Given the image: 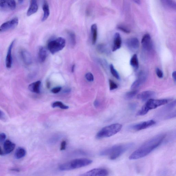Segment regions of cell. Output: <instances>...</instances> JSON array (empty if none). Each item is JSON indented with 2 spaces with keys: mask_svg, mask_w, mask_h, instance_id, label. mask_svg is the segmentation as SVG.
I'll use <instances>...</instances> for the list:
<instances>
[{
  "mask_svg": "<svg viewBox=\"0 0 176 176\" xmlns=\"http://www.w3.org/2000/svg\"><path fill=\"white\" fill-rule=\"evenodd\" d=\"M166 134H160L151 139L133 152L129 159L136 160L145 157L161 144Z\"/></svg>",
  "mask_w": 176,
  "mask_h": 176,
  "instance_id": "1",
  "label": "cell"
},
{
  "mask_svg": "<svg viewBox=\"0 0 176 176\" xmlns=\"http://www.w3.org/2000/svg\"><path fill=\"white\" fill-rule=\"evenodd\" d=\"M133 146L134 144L132 143L115 145L102 150L100 154L101 156H108L110 159L114 160L120 157Z\"/></svg>",
  "mask_w": 176,
  "mask_h": 176,
  "instance_id": "2",
  "label": "cell"
},
{
  "mask_svg": "<svg viewBox=\"0 0 176 176\" xmlns=\"http://www.w3.org/2000/svg\"><path fill=\"white\" fill-rule=\"evenodd\" d=\"M92 163V160L87 158H79L66 162L60 165V170L66 171L86 167Z\"/></svg>",
  "mask_w": 176,
  "mask_h": 176,
  "instance_id": "3",
  "label": "cell"
},
{
  "mask_svg": "<svg viewBox=\"0 0 176 176\" xmlns=\"http://www.w3.org/2000/svg\"><path fill=\"white\" fill-rule=\"evenodd\" d=\"M168 102V100L167 99H151L148 100L137 115L138 116H144L147 114L149 111L167 104Z\"/></svg>",
  "mask_w": 176,
  "mask_h": 176,
  "instance_id": "4",
  "label": "cell"
},
{
  "mask_svg": "<svg viewBox=\"0 0 176 176\" xmlns=\"http://www.w3.org/2000/svg\"><path fill=\"white\" fill-rule=\"evenodd\" d=\"M122 125L114 124L105 127L99 131L96 134L97 139L109 137L116 134L122 130Z\"/></svg>",
  "mask_w": 176,
  "mask_h": 176,
  "instance_id": "5",
  "label": "cell"
},
{
  "mask_svg": "<svg viewBox=\"0 0 176 176\" xmlns=\"http://www.w3.org/2000/svg\"><path fill=\"white\" fill-rule=\"evenodd\" d=\"M65 44V39L62 37H58L50 40L48 43L47 47L51 53L54 54L62 50Z\"/></svg>",
  "mask_w": 176,
  "mask_h": 176,
  "instance_id": "6",
  "label": "cell"
},
{
  "mask_svg": "<svg viewBox=\"0 0 176 176\" xmlns=\"http://www.w3.org/2000/svg\"><path fill=\"white\" fill-rule=\"evenodd\" d=\"M19 20L17 17H15L11 20L3 23L0 27V32H4L14 29L18 25Z\"/></svg>",
  "mask_w": 176,
  "mask_h": 176,
  "instance_id": "7",
  "label": "cell"
},
{
  "mask_svg": "<svg viewBox=\"0 0 176 176\" xmlns=\"http://www.w3.org/2000/svg\"><path fill=\"white\" fill-rule=\"evenodd\" d=\"M142 44L143 48L146 51H151L153 50V42L149 34H146L143 37Z\"/></svg>",
  "mask_w": 176,
  "mask_h": 176,
  "instance_id": "8",
  "label": "cell"
},
{
  "mask_svg": "<svg viewBox=\"0 0 176 176\" xmlns=\"http://www.w3.org/2000/svg\"><path fill=\"white\" fill-rule=\"evenodd\" d=\"M155 121L151 120L146 122L139 123V124L133 125L130 127V128L135 131H139L144 130L156 124Z\"/></svg>",
  "mask_w": 176,
  "mask_h": 176,
  "instance_id": "9",
  "label": "cell"
},
{
  "mask_svg": "<svg viewBox=\"0 0 176 176\" xmlns=\"http://www.w3.org/2000/svg\"><path fill=\"white\" fill-rule=\"evenodd\" d=\"M15 145L14 143L7 140L5 141L3 144V149H1V155L5 156L11 153L15 148Z\"/></svg>",
  "mask_w": 176,
  "mask_h": 176,
  "instance_id": "10",
  "label": "cell"
},
{
  "mask_svg": "<svg viewBox=\"0 0 176 176\" xmlns=\"http://www.w3.org/2000/svg\"><path fill=\"white\" fill-rule=\"evenodd\" d=\"M108 172L107 170L103 169H95L91 170L84 174L83 176H105L108 175Z\"/></svg>",
  "mask_w": 176,
  "mask_h": 176,
  "instance_id": "11",
  "label": "cell"
},
{
  "mask_svg": "<svg viewBox=\"0 0 176 176\" xmlns=\"http://www.w3.org/2000/svg\"><path fill=\"white\" fill-rule=\"evenodd\" d=\"M176 106V99L164 107L156 113V116L158 117H161L170 111Z\"/></svg>",
  "mask_w": 176,
  "mask_h": 176,
  "instance_id": "12",
  "label": "cell"
},
{
  "mask_svg": "<svg viewBox=\"0 0 176 176\" xmlns=\"http://www.w3.org/2000/svg\"><path fill=\"white\" fill-rule=\"evenodd\" d=\"M15 42V40H13L12 42L10 45L6 57V66L8 68H10L12 67L13 64V58L12 55V52L13 45Z\"/></svg>",
  "mask_w": 176,
  "mask_h": 176,
  "instance_id": "13",
  "label": "cell"
},
{
  "mask_svg": "<svg viewBox=\"0 0 176 176\" xmlns=\"http://www.w3.org/2000/svg\"><path fill=\"white\" fill-rule=\"evenodd\" d=\"M155 95V93L154 92L151 91H147L142 92L139 94L137 95V99L142 101L148 100L153 97Z\"/></svg>",
  "mask_w": 176,
  "mask_h": 176,
  "instance_id": "14",
  "label": "cell"
},
{
  "mask_svg": "<svg viewBox=\"0 0 176 176\" xmlns=\"http://www.w3.org/2000/svg\"><path fill=\"white\" fill-rule=\"evenodd\" d=\"M126 44L128 48L132 50H136L139 46V42L136 38H132L127 40Z\"/></svg>",
  "mask_w": 176,
  "mask_h": 176,
  "instance_id": "15",
  "label": "cell"
},
{
  "mask_svg": "<svg viewBox=\"0 0 176 176\" xmlns=\"http://www.w3.org/2000/svg\"><path fill=\"white\" fill-rule=\"evenodd\" d=\"M21 56L23 61L26 65H29L32 63V56L27 51L23 50L21 52Z\"/></svg>",
  "mask_w": 176,
  "mask_h": 176,
  "instance_id": "16",
  "label": "cell"
},
{
  "mask_svg": "<svg viewBox=\"0 0 176 176\" xmlns=\"http://www.w3.org/2000/svg\"><path fill=\"white\" fill-rule=\"evenodd\" d=\"M38 9L37 0H31L30 7L27 11V15L30 16L36 13Z\"/></svg>",
  "mask_w": 176,
  "mask_h": 176,
  "instance_id": "17",
  "label": "cell"
},
{
  "mask_svg": "<svg viewBox=\"0 0 176 176\" xmlns=\"http://www.w3.org/2000/svg\"><path fill=\"white\" fill-rule=\"evenodd\" d=\"M122 38L120 34L119 33H116L114 35L113 51H115L120 49L122 45Z\"/></svg>",
  "mask_w": 176,
  "mask_h": 176,
  "instance_id": "18",
  "label": "cell"
},
{
  "mask_svg": "<svg viewBox=\"0 0 176 176\" xmlns=\"http://www.w3.org/2000/svg\"><path fill=\"white\" fill-rule=\"evenodd\" d=\"M41 85V81H38L30 84L28 86V89L32 93L39 94L40 93Z\"/></svg>",
  "mask_w": 176,
  "mask_h": 176,
  "instance_id": "19",
  "label": "cell"
},
{
  "mask_svg": "<svg viewBox=\"0 0 176 176\" xmlns=\"http://www.w3.org/2000/svg\"><path fill=\"white\" fill-rule=\"evenodd\" d=\"M48 53L46 49L43 46L39 48L38 57L39 61L41 63L44 62L46 59Z\"/></svg>",
  "mask_w": 176,
  "mask_h": 176,
  "instance_id": "20",
  "label": "cell"
},
{
  "mask_svg": "<svg viewBox=\"0 0 176 176\" xmlns=\"http://www.w3.org/2000/svg\"><path fill=\"white\" fill-rule=\"evenodd\" d=\"M43 10L44 11V15L42 18V21H44L46 20L49 16L50 11L48 4L46 1H45L43 6Z\"/></svg>",
  "mask_w": 176,
  "mask_h": 176,
  "instance_id": "21",
  "label": "cell"
},
{
  "mask_svg": "<svg viewBox=\"0 0 176 176\" xmlns=\"http://www.w3.org/2000/svg\"><path fill=\"white\" fill-rule=\"evenodd\" d=\"M91 31L92 36V42L93 44H95L97 38V27L96 24L92 25Z\"/></svg>",
  "mask_w": 176,
  "mask_h": 176,
  "instance_id": "22",
  "label": "cell"
},
{
  "mask_svg": "<svg viewBox=\"0 0 176 176\" xmlns=\"http://www.w3.org/2000/svg\"><path fill=\"white\" fill-rule=\"evenodd\" d=\"M26 151L24 148L19 147L17 149L15 153V156L17 159H21L26 155Z\"/></svg>",
  "mask_w": 176,
  "mask_h": 176,
  "instance_id": "23",
  "label": "cell"
},
{
  "mask_svg": "<svg viewBox=\"0 0 176 176\" xmlns=\"http://www.w3.org/2000/svg\"><path fill=\"white\" fill-rule=\"evenodd\" d=\"M162 2L169 8L176 11V2L173 0H161Z\"/></svg>",
  "mask_w": 176,
  "mask_h": 176,
  "instance_id": "24",
  "label": "cell"
},
{
  "mask_svg": "<svg viewBox=\"0 0 176 176\" xmlns=\"http://www.w3.org/2000/svg\"><path fill=\"white\" fill-rule=\"evenodd\" d=\"M130 64L135 70H137L139 67V64L137 56L136 54H135L131 58L130 61Z\"/></svg>",
  "mask_w": 176,
  "mask_h": 176,
  "instance_id": "25",
  "label": "cell"
},
{
  "mask_svg": "<svg viewBox=\"0 0 176 176\" xmlns=\"http://www.w3.org/2000/svg\"><path fill=\"white\" fill-rule=\"evenodd\" d=\"M52 107L53 108L59 107V108L63 109H67L69 108V107L66 105L61 101H56L52 103Z\"/></svg>",
  "mask_w": 176,
  "mask_h": 176,
  "instance_id": "26",
  "label": "cell"
},
{
  "mask_svg": "<svg viewBox=\"0 0 176 176\" xmlns=\"http://www.w3.org/2000/svg\"><path fill=\"white\" fill-rule=\"evenodd\" d=\"M68 34L69 37L71 46L73 47L75 46L76 44V36L75 34L71 31H68Z\"/></svg>",
  "mask_w": 176,
  "mask_h": 176,
  "instance_id": "27",
  "label": "cell"
},
{
  "mask_svg": "<svg viewBox=\"0 0 176 176\" xmlns=\"http://www.w3.org/2000/svg\"><path fill=\"white\" fill-rule=\"evenodd\" d=\"M138 92V91L137 90H134L132 91L128 92L125 95V99L127 100H130L133 98Z\"/></svg>",
  "mask_w": 176,
  "mask_h": 176,
  "instance_id": "28",
  "label": "cell"
},
{
  "mask_svg": "<svg viewBox=\"0 0 176 176\" xmlns=\"http://www.w3.org/2000/svg\"><path fill=\"white\" fill-rule=\"evenodd\" d=\"M8 9L14 10L16 7V3L15 0H5Z\"/></svg>",
  "mask_w": 176,
  "mask_h": 176,
  "instance_id": "29",
  "label": "cell"
},
{
  "mask_svg": "<svg viewBox=\"0 0 176 176\" xmlns=\"http://www.w3.org/2000/svg\"><path fill=\"white\" fill-rule=\"evenodd\" d=\"M144 83L141 80L138 79L135 81L131 86V89H132L135 90L140 87L142 84Z\"/></svg>",
  "mask_w": 176,
  "mask_h": 176,
  "instance_id": "30",
  "label": "cell"
},
{
  "mask_svg": "<svg viewBox=\"0 0 176 176\" xmlns=\"http://www.w3.org/2000/svg\"><path fill=\"white\" fill-rule=\"evenodd\" d=\"M110 68L111 74H112V75L116 79L118 80L120 79L119 74L116 69H115L113 64H111L110 65Z\"/></svg>",
  "mask_w": 176,
  "mask_h": 176,
  "instance_id": "31",
  "label": "cell"
},
{
  "mask_svg": "<svg viewBox=\"0 0 176 176\" xmlns=\"http://www.w3.org/2000/svg\"><path fill=\"white\" fill-rule=\"evenodd\" d=\"M117 28L119 30L122 31L124 33H126V34H129L130 32V29L128 28L127 27L124 26V25H119L117 26Z\"/></svg>",
  "mask_w": 176,
  "mask_h": 176,
  "instance_id": "32",
  "label": "cell"
},
{
  "mask_svg": "<svg viewBox=\"0 0 176 176\" xmlns=\"http://www.w3.org/2000/svg\"><path fill=\"white\" fill-rule=\"evenodd\" d=\"M109 87L111 91L113 90L117 89L118 87L117 84L113 80H109Z\"/></svg>",
  "mask_w": 176,
  "mask_h": 176,
  "instance_id": "33",
  "label": "cell"
},
{
  "mask_svg": "<svg viewBox=\"0 0 176 176\" xmlns=\"http://www.w3.org/2000/svg\"><path fill=\"white\" fill-rule=\"evenodd\" d=\"M97 50L98 51L101 53H104L106 52V47L104 45L100 44L97 46Z\"/></svg>",
  "mask_w": 176,
  "mask_h": 176,
  "instance_id": "34",
  "label": "cell"
},
{
  "mask_svg": "<svg viewBox=\"0 0 176 176\" xmlns=\"http://www.w3.org/2000/svg\"><path fill=\"white\" fill-rule=\"evenodd\" d=\"M156 73L158 77L161 79L163 77V73L162 70L159 68H156Z\"/></svg>",
  "mask_w": 176,
  "mask_h": 176,
  "instance_id": "35",
  "label": "cell"
},
{
  "mask_svg": "<svg viewBox=\"0 0 176 176\" xmlns=\"http://www.w3.org/2000/svg\"><path fill=\"white\" fill-rule=\"evenodd\" d=\"M85 77L87 81L89 82H92L94 81L93 75L91 73H88L86 74Z\"/></svg>",
  "mask_w": 176,
  "mask_h": 176,
  "instance_id": "36",
  "label": "cell"
},
{
  "mask_svg": "<svg viewBox=\"0 0 176 176\" xmlns=\"http://www.w3.org/2000/svg\"><path fill=\"white\" fill-rule=\"evenodd\" d=\"M0 7H1V9H8L5 0H1V1H0Z\"/></svg>",
  "mask_w": 176,
  "mask_h": 176,
  "instance_id": "37",
  "label": "cell"
},
{
  "mask_svg": "<svg viewBox=\"0 0 176 176\" xmlns=\"http://www.w3.org/2000/svg\"><path fill=\"white\" fill-rule=\"evenodd\" d=\"M62 89L61 87H57L53 88L51 89V92L54 94H57L61 91Z\"/></svg>",
  "mask_w": 176,
  "mask_h": 176,
  "instance_id": "38",
  "label": "cell"
},
{
  "mask_svg": "<svg viewBox=\"0 0 176 176\" xmlns=\"http://www.w3.org/2000/svg\"><path fill=\"white\" fill-rule=\"evenodd\" d=\"M176 117V110L173 111L170 114L168 115L167 117H166V118L167 119H169L175 118Z\"/></svg>",
  "mask_w": 176,
  "mask_h": 176,
  "instance_id": "39",
  "label": "cell"
},
{
  "mask_svg": "<svg viewBox=\"0 0 176 176\" xmlns=\"http://www.w3.org/2000/svg\"><path fill=\"white\" fill-rule=\"evenodd\" d=\"M6 138V134L4 133H1L0 134V142L1 143L5 142Z\"/></svg>",
  "mask_w": 176,
  "mask_h": 176,
  "instance_id": "40",
  "label": "cell"
},
{
  "mask_svg": "<svg viewBox=\"0 0 176 176\" xmlns=\"http://www.w3.org/2000/svg\"><path fill=\"white\" fill-rule=\"evenodd\" d=\"M66 142L65 141H63L61 144L60 150L62 151L65 149L66 147Z\"/></svg>",
  "mask_w": 176,
  "mask_h": 176,
  "instance_id": "41",
  "label": "cell"
},
{
  "mask_svg": "<svg viewBox=\"0 0 176 176\" xmlns=\"http://www.w3.org/2000/svg\"><path fill=\"white\" fill-rule=\"evenodd\" d=\"M137 105L135 103H130L129 106V107H130V110L134 111L137 108Z\"/></svg>",
  "mask_w": 176,
  "mask_h": 176,
  "instance_id": "42",
  "label": "cell"
},
{
  "mask_svg": "<svg viewBox=\"0 0 176 176\" xmlns=\"http://www.w3.org/2000/svg\"><path fill=\"white\" fill-rule=\"evenodd\" d=\"M5 115L2 111H0V118L1 120H4L5 119Z\"/></svg>",
  "mask_w": 176,
  "mask_h": 176,
  "instance_id": "43",
  "label": "cell"
},
{
  "mask_svg": "<svg viewBox=\"0 0 176 176\" xmlns=\"http://www.w3.org/2000/svg\"><path fill=\"white\" fill-rule=\"evenodd\" d=\"M172 77L174 82L176 83V71L173 72L172 74Z\"/></svg>",
  "mask_w": 176,
  "mask_h": 176,
  "instance_id": "44",
  "label": "cell"
},
{
  "mask_svg": "<svg viewBox=\"0 0 176 176\" xmlns=\"http://www.w3.org/2000/svg\"><path fill=\"white\" fill-rule=\"evenodd\" d=\"M94 104L95 107H96V108H97V107H99L100 105V103L99 102V101L97 100H96L95 101Z\"/></svg>",
  "mask_w": 176,
  "mask_h": 176,
  "instance_id": "45",
  "label": "cell"
},
{
  "mask_svg": "<svg viewBox=\"0 0 176 176\" xmlns=\"http://www.w3.org/2000/svg\"><path fill=\"white\" fill-rule=\"evenodd\" d=\"M137 4L140 5L141 3L140 0H132Z\"/></svg>",
  "mask_w": 176,
  "mask_h": 176,
  "instance_id": "46",
  "label": "cell"
},
{
  "mask_svg": "<svg viewBox=\"0 0 176 176\" xmlns=\"http://www.w3.org/2000/svg\"><path fill=\"white\" fill-rule=\"evenodd\" d=\"M75 64H74L73 65H72V68H71V72L72 73H73L74 71V70H75Z\"/></svg>",
  "mask_w": 176,
  "mask_h": 176,
  "instance_id": "47",
  "label": "cell"
},
{
  "mask_svg": "<svg viewBox=\"0 0 176 176\" xmlns=\"http://www.w3.org/2000/svg\"><path fill=\"white\" fill-rule=\"evenodd\" d=\"M11 170L12 171L18 172H19L20 171V170H19L18 169H11Z\"/></svg>",
  "mask_w": 176,
  "mask_h": 176,
  "instance_id": "48",
  "label": "cell"
},
{
  "mask_svg": "<svg viewBox=\"0 0 176 176\" xmlns=\"http://www.w3.org/2000/svg\"><path fill=\"white\" fill-rule=\"evenodd\" d=\"M18 1L19 2L21 3L23 2V0H18Z\"/></svg>",
  "mask_w": 176,
  "mask_h": 176,
  "instance_id": "49",
  "label": "cell"
}]
</instances>
